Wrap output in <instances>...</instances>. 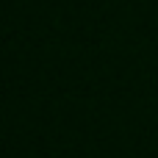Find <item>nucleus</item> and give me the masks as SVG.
<instances>
[]
</instances>
